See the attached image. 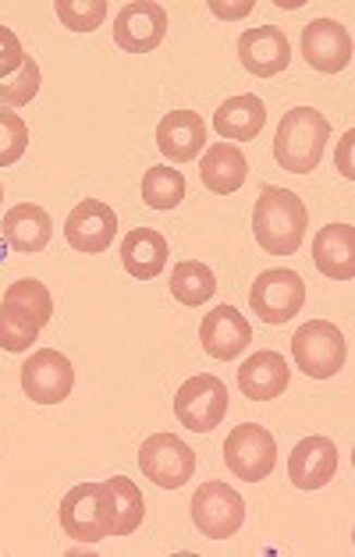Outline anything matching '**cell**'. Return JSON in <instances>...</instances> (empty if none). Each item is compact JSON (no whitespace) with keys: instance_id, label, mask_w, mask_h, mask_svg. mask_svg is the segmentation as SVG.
Here are the masks:
<instances>
[{"instance_id":"e575fe53","label":"cell","mask_w":355,"mask_h":557,"mask_svg":"<svg viewBox=\"0 0 355 557\" xmlns=\"http://www.w3.org/2000/svg\"><path fill=\"white\" fill-rule=\"evenodd\" d=\"M0 263H4V246H0Z\"/></svg>"},{"instance_id":"f1b7e54d","label":"cell","mask_w":355,"mask_h":557,"mask_svg":"<svg viewBox=\"0 0 355 557\" xmlns=\"http://www.w3.org/2000/svg\"><path fill=\"white\" fill-rule=\"evenodd\" d=\"M53 11H58L61 25H68L72 33H93L103 25L111 8H107V0H58Z\"/></svg>"},{"instance_id":"4316f807","label":"cell","mask_w":355,"mask_h":557,"mask_svg":"<svg viewBox=\"0 0 355 557\" xmlns=\"http://www.w3.org/2000/svg\"><path fill=\"white\" fill-rule=\"evenodd\" d=\"M39 331H44V323L33 312L11 302L0 306V348L4 351H29L39 342Z\"/></svg>"},{"instance_id":"7a4b0ae2","label":"cell","mask_w":355,"mask_h":557,"mask_svg":"<svg viewBox=\"0 0 355 557\" xmlns=\"http://www.w3.org/2000/svg\"><path fill=\"white\" fill-rule=\"evenodd\" d=\"M331 139V125L313 107H295L281 117L278 139H274V160L292 174H309L320 164L323 146Z\"/></svg>"},{"instance_id":"44dd1931","label":"cell","mask_w":355,"mask_h":557,"mask_svg":"<svg viewBox=\"0 0 355 557\" xmlns=\"http://www.w3.org/2000/svg\"><path fill=\"white\" fill-rule=\"evenodd\" d=\"M199 178L213 196H231L249 178V160L235 143H213L199 160Z\"/></svg>"},{"instance_id":"d590c367","label":"cell","mask_w":355,"mask_h":557,"mask_svg":"<svg viewBox=\"0 0 355 557\" xmlns=\"http://www.w3.org/2000/svg\"><path fill=\"white\" fill-rule=\"evenodd\" d=\"M0 199H4V185H0Z\"/></svg>"},{"instance_id":"f546056e","label":"cell","mask_w":355,"mask_h":557,"mask_svg":"<svg viewBox=\"0 0 355 557\" xmlns=\"http://www.w3.org/2000/svg\"><path fill=\"white\" fill-rule=\"evenodd\" d=\"M29 149V125L8 107H0V168H15Z\"/></svg>"},{"instance_id":"7c38bea8","label":"cell","mask_w":355,"mask_h":557,"mask_svg":"<svg viewBox=\"0 0 355 557\" xmlns=\"http://www.w3.org/2000/svg\"><path fill=\"white\" fill-rule=\"evenodd\" d=\"M114 235H118V213L107 207L103 199H82L64 221L68 246L75 252H86V256L107 252Z\"/></svg>"},{"instance_id":"603a6c76","label":"cell","mask_w":355,"mask_h":557,"mask_svg":"<svg viewBox=\"0 0 355 557\" xmlns=\"http://www.w3.org/2000/svg\"><path fill=\"white\" fill-rule=\"evenodd\" d=\"M264 125H267V107L253 92L224 100L213 114V128L224 143H249L264 132Z\"/></svg>"},{"instance_id":"277c9868","label":"cell","mask_w":355,"mask_h":557,"mask_svg":"<svg viewBox=\"0 0 355 557\" xmlns=\"http://www.w3.org/2000/svg\"><path fill=\"white\" fill-rule=\"evenodd\" d=\"M292 359H295L298 370L313 380L338 376L341 366H345V359H348V342L334 323L309 320L292 337Z\"/></svg>"},{"instance_id":"83f0119b","label":"cell","mask_w":355,"mask_h":557,"mask_svg":"<svg viewBox=\"0 0 355 557\" xmlns=\"http://www.w3.org/2000/svg\"><path fill=\"white\" fill-rule=\"evenodd\" d=\"M4 302H11V306H19V309H25V312H33V317L44 323H50V317H53V298H50V292H47V284L44 281H36V277H19L11 288L4 292Z\"/></svg>"},{"instance_id":"836d02e7","label":"cell","mask_w":355,"mask_h":557,"mask_svg":"<svg viewBox=\"0 0 355 557\" xmlns=\"http://www.w3.org/2000/svg\"><path fill=\"white\" fill-rule=\"evenodd\" d=\"M210 11L217 18H245L253 11V4L245 0V4H210Z\"/></svg>"},{"instance_id":"9a60e30c","label":"cell","mask_w":355,"mask_h":557,"mask_svg":"<svg viewBox=\"0 0 355 557\" xmlns=\"http://www.w3.org/2000/svg\"><path fill=\"white\" fill-rule=\"evenodd\" d=\"M199 342L210 359L231 362L253 345V327L235 306H217L199 323Z\"/></svg>"},{"instance_id":"d6986e66","label":"cell","mask_w":355,"mask_h":557,"mask_svg":"<svg viewBox=\"0 0 355 557\" xmlns=\"http://www.w3.org/2000/svg\"><path fill=\"white\" fill-rule=\"evenodd\" d=\"M0 231H4V242L15 252L36 256V252H44L50 246L53 221H50V213L44 207H36V202H19V207H11L4 213Z\"/></svg>"},{"instance_id":"6da1fadb","label":"cell","mask_w":355,"mask_h":557,"mask_svg":"<svg viewBox=\"0 0 355 557\" xmlns=\"http://www.w3.org/2000/svg\"><path fill=\"white\" fill-rule=\"evenodd\" d=\"M309 227L306 202L298 199L292 188L264 185L253 207V235L256 246L270 256H292L298 252Z\"/></svg>"},{"instance_id":"cb8c5ba5","label":"cell","mask_w":355,"mask_h":557,"mask_svg":"<svg viewBox=\"0 0 355 557\" xmlns=\"http://www.w3.org/2000/svg\"><path fill=\"white\" fill-rule=\"evenodd\" d=\"M171 295L178 298L182 306H203V302H210V298L217 295V277H213V270L207 263H199V260H185V263H178L171 270Z\"/></svg>"},{"instance_id":"7402d4cb","label":"cell","mask_w":355,"mask_h":557,"mask_svg":"<svg viewBox=\"0 0 355 557\" xmlns=\"http://www.w3.org/2000/svg\"><path fill=\"white\" fill-rule=\"evenodd\" d=\"M168 238L154 227H135L121 238V263L135 281H154L168 267Z\"/></svg>"},{"instance_id":"8992f818","label":"cell","mask_w":355,"mask_h":557,"mask_svg":"<svg viewBox=\"0 0 355 557\" xmlns=\"http://www.w3.org/2000/svg\"><path fill=\"white\" fill-rule=\"evenodd\" d=\"M139 469L163 491H182L196 475V451L174 433H154L139 447Z\"/></svg>"},{"instance_id":"4fadbf2b","label":"cell","mask_w":355,"mask_h":557,"mask_svg":"<svg viewBox=\"0 0 355 557\" xmlns=\"http://www.w3.org/2000/svg\"><path fill=\"white\" fill-rule=\"evenodd\" d=\"M303 58L313 72H345L352 64V33L334 18H313L303 29Z\"/></svg>"},{"instance_id":"ba28073f","label":"cell","mask_w":355,"mask_h":557,"mask_svg":"<svg viewBox=\"0 0 355 557\" xmlns=\"http://www.w3.org/2000/svg\"><path fill=\"white\" fill-rule=\"evenodd\" d=\"M193 522L203 536L228 540V536H235L245 522V500L235 486L210 480L193 494Z\"/></svg>"},{"instance_id":"3957f363","label":"cell","mask_w":355,"mask_h":557,"mask_svg":"<svg viewBox=\"0 0 355 557\" xmlns=\"http://www.w3.org/2000/svg\"><path fill=\"white\" fill-rule=\"evenodd\" d=\"M61 529L75 543H100L114 536V511L107 483H78L61 500Z\"/></svg>"},{"instance_id":"e0dca14e","label":"cell","mask_w":355,"mask_h":557,"mask_svg":"<svg viewBox=\"0 0 355 557\" xmlns=\"http://www.w3.org/2000/svg\"><path fill=\"white\" fill-rule=\"evenodd\" d=\"M207 146V125L196 111H171L157 125V149L171 164H188Z\"/></svg>"},{"instance_id":"ffe728a7","label":"cell","mask_w":355,"mask_h":557,"mask_svg":"<svg viewBox=\"0 0 355 557\" xmlns=\"http://www.w3.org/2000/svg\"><path fill=\"white\" fill-rule=\"evenodd\" d=\"M292 380V370L278 351H253L249 359L238 366V387L249 401H274L284 394Z\"/></svg>"},{"instance_id":"d4e9b609","label":"cell","mask_w":355,"mask_h":557,"mask_svg":"<svg viewBox=\"0 0 355 557\" xmlns=\"http://www.w3.org/2000/svg\"><path fill=\"white\" fill-rule=\"evenodd\" d=\"M103 483H107V491H111L114 536H132L135 529L143 525V515H146L143 491L132 480H125V475H111V480H103Z\"/></svg>"},{"instance_id":"1f68e13d","label":"cell","mask_w":355,"mask_h":557,"mask_svg":"<svg viewBox=\"0 0 355 557\" xmlns=\"http://www.w3.org/2000/svg\"><path fill=\"white\" fill-rule=\"evenodd\" d=\"M25 64V50H22V39L8 29V25H0V83L11 78Z\"/></svg>"},{"instance_id":"5b68a950","label":"cell","mask_w":355,"mask_h":557,"mask_svg":"<svg viewBox=\"0 0 355 557\" xmlns=\"http://www.w3.org/2000/svg\"><path fill=\"white\" fill-rule=\"evenodd\" d=\"M174 416L178 423L193 433L217 430L228 416V384L213 373L188 376L174 394Z\"/></svg>"},{"instance_id":"5bb4252c","label":"cell","mask_w":355,"mask_h":557,"mask_svg":"<svg viewBox=\"0 0 355 557\" xmlns=\"http://www.w3.org/2000/svg\"><path fill=\"white\" fill-rule=\"evenodd\" d=\"M238 61L256 78H274L292 64L289 36L278 25H256L238 36Z\"/></svg>"},{"instance_id":"9c48e42d","label":"cell","mask_w":355,"mask_h":557,"mask_svg":"<svg viewBox=\"0 0 355 557\" xmlns=\"http://www.w3.org/2000/svg\"><path fill=\"white\" fill-rule=\"evenodd\" d=\"M249 306L264 323H289L306 306V281L295 270H264L249 292Z\"/></svg>"},{"instance_id":"2e32d148","label":"cell","mask_w":355,"mask_h":557,"mask_svg":"<svg viewBox=\"0 0 355 557\" xmlns=\"http://www.w3.org/2000/svg\"><path fill=\"white\" fill-rule=\"evenodd\" d=\"M338 444L331 437H303L289 455V480L298 491H320L338 475Z\"/></svg>"},{"instance_id":"484cf974","label":"cell","mask_w":355,"mask_h":557,"mask_svg":"<svg viewBox=\"0 0 355 557\" xmlns=\"http://www.w3.org/2000/svg\"><path fill=\"white\" fill-rule=\"evenodd\" d=\"M185 199V178L178 168H149L143 174V202L149 210H174Z\"/></svg>"},{"instance_id":"ac0fdd59","label":"cell","mask_w":355,"mask_h":557,"mask_svg":"<svg viewBox=\"0 0 355 557\" xmlns=\"http://www.w3.org/2000/svg\"><path fill=\"white\" fill-rule=\"evenodd\" d=\"M313 263L323 277L352 281L355 277V227L352 224H323L313 235Z\"/></svg>"},{"instance_id":"4dcf8cb0","label":"cell","mask_w":355,"mask_h":557,"mask_svg":"<svg viewBox=\"0 0 355 557\" xmlns=\"http://www.w3.org/2000/svg\"><path fill=\"white\" fill-rule=\"evenodd\" d=\"M39 83H44L39 64L29 58V53H25V64L11 78L0 83V107H25L39 92Z\"/></svg>"},{"instance_id":"52a82bcc","label":"cell","mask_w":355,"mask_h":557,"mask_svg":"<svg viewBox=\"0 0 355 557\" xmlns=\"http://www.w3.org/2000/svg\"><path fill=\"white\" fill-rule=\"evenodd\" d=\"M224 461L228 469L245 483H259L267 480L278 466V441L274 433L259 423H242L228 433L224 441Z\"/></svg>"},{"instance_id":"8fae6325","label":"cell","mask_w":355,"mask_h":557,"mask_svg":"<svg viewBox=\"0 0 355 557\" xmlns=\"http://www.w3.org/2000/svg\"><path fill=\"white\" fill-rule=\"evenodd\" d=\"M168 36V8L157 0H132L114 18V44L125 53H154Z\"/></svg>"},{"instance_id":"d6a6232c","label":"cell","mask_w":355,"mask_h":557,"mask_svg":"<svg viewBox=\"0 0 355 557\" xmlns=\"http://www.w3.org/2000/svg\"><path fill=\"white\" fill-rule=\"evenodd\" d=\"M352 139H355V132H345V139H341V149H338V171L345 174V178H355V168H352Z\"/></svg>"},{"instance_id":"30bf717a","label":"cell","mask_w":355,"mask_h":557,"mask_svg":"<svg viewBox=\"0 0 355 557\" xmlns=\"http://www.w3.org/2000/svg\"><path fill=\"white\" fill-rule=\"evenodd\" d=\"M75 387V370L58 348H39L22 362V391L36 405H61Z\"/></svg>"}]
</instances>
